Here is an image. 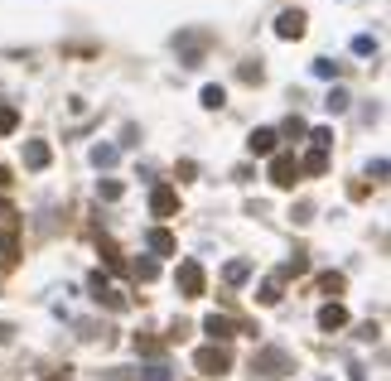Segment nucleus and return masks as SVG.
Listing matches in <instances>:
<instances>
[{
    "mask_svg": "<svg viewBox=\"0 0 391 381\" xmlns=\"http://www.w3.org/2000/svg\"><path fill=\"white\" fill-rule=\"evenodd\" d=\"M319 328H324V333H338V328H348V309H343L338 300H329L324 309H319Z\"/></svg>",
    "mask_w": 391,
    "mask_h": 381,
    "instance_id": "f8f14e48",
    "label": "nucleus"
},
{
    "mask_svg": "<svg viewBox=\"0 0 391 381\" xmlns=\"http://www.w3.org/2000/svg\"><path fill=\"white\" fill-rule=\"evenodd\" d=\"M271 184H276V189H295V184H300V160H295V155H276V160H271Z\"/></svg>",
    "mask_w": 391,
    "mask_h": 381,
    "instance_id": "39448f33",
    "label": "nucleus"
},
{
    "mask_svg": "<svg viewBox=\"0 0 391 381\" xmlns=\"http://www.w3.org/2000/svg\"><path fill=\"white\" fill-rule=\"evenodd\" d=\"M15 126H20V111H15V107H0V136H15Z\"/></svg>",
    "mask_w": 391,
    "mask_h": 381,
    "instance_id": "b1692460",
    "label": "nucleus"
},
{
    "mask_svg": "<svg viewBox=\"0 0 391 381\" xmlns=\"http://www.w3.org/2000/svg\"><path fill=\"white\" fill-rule=\"evenodd\" d=\"M10 184H15V179H10V169L0 164V189H10Z\"/></svg>",
    "mask_w": 391,
    "mask_h": 381,
    "instance_id": "473e14b6",
    "label": "nucleus"
},
{
    "mask_svg": "<svg viewBox=\"0 0 391 381\" xmlns=\"http://www.w3.org/2000/svg\"><path fill=\"white\" fill-rule=\"evenodd\" d=\"M92 164H97V169H112L116 164V145H97V150H92Z\"/></svg>",
    "mask_w": 391,
    "mask_h": 381,
    "instance_id": "412c9836",
    "label": "nucleus"
},
{
    "mask_svg": "<svg viewBox=\"0 0 391 381\" xmlns=\"http://www.w3.org/2000/svg\"><path fill=\"white\" fill-rule=\"evenodd\" d=\"M203 49H208V34H179V54H184V68H198V63H203Z\"/></svg>",
    "mask_w": 391,
    "mask_h": 381,
    "instance_id": "0eeeda50",
    "label": "nucleus"
},
{
    "mask_svg": "<svg viewBox=\"0 0 391 381\" xmlns=\"http://www.w3.org/2000/svg\"><path fill=\"white\" fill-rule=\"evenodd\" d=\"M247 150H252V155H276V131H266V126L252 131V136H247Z\"/></svg>",
    "mask_w": 391,
    "mask_h": 381,
    "instance_id": "4468645a",
    "label": "nucleus"
},
{
    "mask_svg": "<svg viewBox=\"0 0 391 381\" xmlns=\"http://www.w3.org/2000/svg\"><path fill=\"white\" fill-rule=\"evenodd\" d=\"M97 193H102L107 203H116V198H121V184H116V179H102V184H97Z\"/></svg>",
    "mask_w": 391,
    "mask_h": 381,
    "instance_id": "c85d7f7f",
    "label": "nucleus"
},
{
    "mask_svg": "<svg viewBox=\"0 0 391 381\" xmlns=\"http://www.w3.org/2000/svg\"><path fill=\"white\" fill-rule=\"evenodd\" d=\"M247 275H252V261H227L223 280H227V285H242V280H247Z\"/></svg>",
    "mask_w": 391,
    "mask_h": 381,
    "instance_id": "f3484780",
    "label": "nucleus"
},
{
    "mask_svg": "<svg viewBox=\"0 0 391 381\" xmlns=\"http://www.w3.org/2000/svg\"><path fill=\"white\" fill-rule=\"evenodd\" d=\"M309 140H314V150H329V145H334V131L319 126V131H309Z\"/></svg>",
    "mask_w": 391,
    "mask_h": 381,
    "instance_id": "a878e982",
    "label": "nucleus"
},
{
    "mask_svg": "<svg viewBox=\"0 0 391 381\" xmlns=\"http://www.w3.org/2000/svg\"><path fill=\"white\" fill-rule=\"evenodd\" d=\"M324 107H329V111H348V92H343V87H334V92H329V102H324Z\"/></svg>",
    "mask_w": 391,
    "mask_h": 381,
    "instance_id": "cd10ccee",
    "label": "nucleus"
},
{
    "mask_svg": "<svg viewBox=\"0 0 391 381\" xmlns=\"http://www.w3.org/2000/svg\"><path fill=\"white\" fill-rule=\"evenodd\" d=\"M87 290H92V300H97V304H107V309H126V295H121V290H116V285H112V280H107L102 271H92Z\"/></svg>",
    "mask_w": 391,
    "mask_h": 381,
    "instance_id": "20e7f679",
    "label": "nucleus"
},
{
    "mask_svg": "<svg viewBox=\"0 0 391 381\" xmlns=\"http://www.w3.org/2000/svg\"><path fill=\"white\" fill-rule=\"evenodd\" d=\"M261 304H280V280L271 275V280H261V295H256Z\"/></svg>",
    "mask_w": 391,
    "mask_h": 381,
    "instance_id": "4be33fe9",
    "label": "nucleus"
},
{
    "mask_svg": "<svg viewBox=\"0 0 391 381\" xmlns=\"http://www.w3.org/2000/svg\"><path fill=\"white\" fill-rule=\"evenodd\" d=\"M194 367L203 372V377H223L227 367H232V353H227L223 343H208V348H198L194 353Z\"/></svg>",
    "mask_w": 391,
    "mask_h": 381,
    "instance_id": "7ed1b4c3",
    "label": "nucleus"
},
{
    "mask_svg": "<svg viewBox=\"0 0 391 381\" xmlns=\"http://www.w3.org/2000/svg\"><path fill=\"white\" fill-rule=\"evenodd\" d=\"M305 131H309V126H305V121H300V116H290V121H285V136H290V140H300V136H305Z\"/></svg>",
    "mask_w": 391,
    "mask_h": 381,
    "instance_id": "7c9ffc66",
    "label": "nucleus"
},
{
    "mask_svg": "<svg viewBox=\"0 0 391 381\" xmlns=\"http://www.w3.org/2000/svg\"><path fill=\"white\" fill-rule=\"evenodd\" d=\"M290 367H295V362H290V353H285V348H261V353L252 357V372H256L261 381H276V377H285Z\"/></svg>",
    "mask_w": 391,
    "mask_h": 381,
    "instance_id": "f257e3e1",
    "label": "nucleus"
},
{
    "mask_svg": "<svg viewBox=\"0 0 391 381\" xmlns=\"http://www.w3.org/2000/svg\"><path fill=\"white\" fill-rule=\"evenodd\" d=\"M305 271H309V256H290V261L276 271V280H290V275H305Z\"/></svg>",
    "mask_w": 391,
    "mask_h": 381,
    "instance_id": "a211bd4d",
    "label": "nucleus"
},
{
    "mask_svg": "<svg viewBox=\"0 0 391 381\" xmlns=\"http://www.w3.org/2000/svg\"><path fill=\"white\" fill-rule=\"evenodd\" d=\"M343 285H348V280H343L338 271H324V275H319V290H324V295H343Z\"/></svg>",
    "mask_w": 391,
    "mask_h": 381,
    "instance_id": "6ab92c4d",
    "label": "nucleus"
},
{
    "mask_svg": "<svg viewBox=\"0 0 391 381\" xmlns=\"http://www.w3.org/2000/svg\"><path fill=\"white\" fill-rule=\"evenodd\" d=\"M145 251H150V256H174L179 242H174V232H165V227H150V232H145Z\"/></svg>",
    "mask_w": 391,
    "mask_h": 381,
    "instance_id": "6e6552de",
    "label": "nucleus"
},
{
    "mask_svg": "<svg viewBox=\"0 0 391 381\" xmlns=\"http://www.w3.org/2000/svg\"><path fill=\"white\" fill-rule=\"evenodd\" d=\"M107 381H174V377H169L165 362H155V367H136V372H112Z\"/></svg>",
    "mask_w": 391,
    "mask_h": 381,
    "instance_id": "9d476101",
    "label": "nucleus"
},
{
    "mask_svg": "<svg viewBox=\"0 0 391 381\" xmlns=\"http://www.w3.org/2000/svg\"><path fill=\"white\" fill-rule=\"evenodd\" d=\"M329 169V150H309L305 160H300V174H309V179H319Z\"/></svg>",
    "mask_w": 391,
    "mask_h": 381,
    "instance_id": "2eb2a0df",
    "label": "nucleus"
},
{
    "mask_svg": "<svg viewBox=\"0 0 391 381\" xmlns=\"http://www.w3.org/2000/svg\"><path fill=\"white\" fill-rule=\"evenodd\" d=\"M203 333H208L213 343H223V348H227V338H237V324H232L227 314H208V319H203Z\"/></svg>",
    "mask_w": 391,
    "mask_h": 381,
    "instance_id": "1a4fd4ad",
    "label": "nucleus"
},
{
    "mask_svg": "<svg viewBox=\"0 0 391 381\" xmlns=\"http://www.w3.org/2000/svg\"><path fill=\"white\" fill-rule=\"evenodd\" d=\"M150 213H155V218H174V213H179V193L169 189V184H155V193H150Z\"/></svg>",
    "mask_w": 391,
    "mask_h": 381,
    "instance_id": "423d86ee",
    "label": "nucleus"
},
{
    "mask_svg": "<svg viewBox=\"0 0 391 381\" xmlns=\"http://www.w3.org/2000/svg\"><path fill=\"white\" fill-rule=\"evenodd\" d=\"M131 275H136V280H145V285H150V280H155V275H160V266H155V261H136V266H131Z\"/></svg>",
    "mask_w": 391,
    "mask_h": 381,
    "instance_id": "393cba45",
    "label": "nucleus"
},
{
    "mask_svg": "<svg viewBox=\"0 0 391 381\" xmlns=\"http://www.w3.org/2000/svg\"><path fill=\"white\" fill-rule=\"evenodd\" d=\"M49 160H54V150H49L44 140H29L25 145V164L29 169H49Z\"/></svg>",
    "mask_w": 391,
    "mask_h": 381,
    "instance_id": "ddd939ff",
    "label": "nucleus"
},
{
    "mask_svg": "<svg viewBox=\"0 0 391 381\" xmlns=\"http://www.w3.org/2000/svg\"><path fill=\"white\" fill-rule=\"evenodd\" d=\"M44 381H73V377H63V372H58V377H44Z\"/></svg>",
    "mask_w": 391,
    "mask_h": 381,
    "instance_id": "f704fd0d",
    "label": "nucleus"
},
{
    "mask_svg": "<svg viewBox=\"0 0 391 381\" xmlns=\"http://www.w3.org/2000/svg\"><path fill=\"white\" fill-rule=\"evenodd\" d=\"M314 78H338V63L334 58H319V63H314Z\"/></svg>",
    "mask_w": 391,
    "mask_h": 381,
    "instance_id": "c756f323",
    "label": "nucleus"
},
{
    "mask_svg": "<svg viewBox=\"0 0 391 381\" xmlns=\"http://www.w3.org/2000/svg\"><path fill=\"white\" fill-rule=\"evenodd\" d=\"M223 102H227V92L218 87V82H208V87H203V107H213V111H218Z\"/></svg>",
    "mask_w": 391,
    "mask_h": 381,
    "instance_id": "5701e85b",
    "label": "nucleus"
},
{
    "mask_svg": "<svg viewBox=\"0 0 391 381\" xmlns=\"http://www.w3.org/2000/svg\"><path fill=\"white\" fill-rule=\"evenodd\" d=\"M353 54H377V39H372V34H358V39H353Z\"/></svg>",
    "mask_w": 391,
    "mask_h": 381,
    "instance_id": "bb28decb",
    "label": "nucleus"
},
{
    "mask_svg": "<svg viewBox=\"0 0 391 381\" xmlns=\"http://www.w3.org/2000/svg\"><path fill=\"white\" fill-rule=\"evenodd\" d=\"M174 285H179V295H184V300H203V290H208V275H203V266L189 256V261H179Z\"/></svg>",
    "mask_w": 391,
    "mask_h": 381,
    "instance_id": "f03ea898",
    "label": "nucleus"
},
{
    "mask_svg": "<svg viewBox=\"0 0 391 381\" xmlns=\"http://www.w3.org/2000/svg\"><path fill=\"white\" fill-rule=\"evenodd\" d=\"M0 218H5V222L15 218V208H10V203H5V198H0Z\"/></svg>",
    "mask_w": 391,
    "mask_h": 381,
    "instance_id": "72a5a7b5",
    "label": "nucleus"
},
{
    "mask_svg": "<svg viewBox=\"0 0 391 381\" xmlns=\"http://www.w3.org/2000/svg\"><path fill=\"white\" fill-rule=\"evenodd\" d=\"M305 25H309L305 10H285V15L276 20V34L280 39H305Z\"/></svg>",
    "mask_w": 391,
    "mask_h": 381,
    "instance_id": "9b49d317",
    "label": "nucleus"
},
{
    "mask_svg": "<svg viewBox=\"0 0 391 381\" xmlns=\"http://www.w3.org/2000/svg\"><path fill=\"white\" fill-rule=\"evenodd\" d=\"M136 353H140V357H165V338H150V333H136Z\"/></svg>",
    "mask_w": 391,
    "mask_h": 381,
    "instance_id": "dca6fc26",
    "label": "nucleus"
},
{
    "mask_svg": "<svg viewBox=\"0 0 391 381\" xmlns=\"http://www.w3.org/2000/svg\"><path fill=\"white\" fill-rule=\"evenodd\" d=\"M242 82H261V63H242Z\"/></svg>",
    "mask_w": 391,
    "mask_h": 381,
    "instance_id": "2f4dec72",
    "label": "nucleus"
},
{
    "mask_svg": "<svg viewBox=\"0 0 391 381\" xmlns=\"http://www.w3.org/2000/svg\"><path fill=\"white\" fill-rule=\"evenodd\" d=\"M102 261H107V266H112V271H126V261H121V251H116V242H107V237H102Z\"/></svg>",
    "mask_w": 391,
    "mask_h": 381,
    "instance_id": "aec40b11",
    "label": "nucleus"
}]
</instances>
